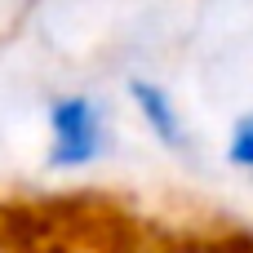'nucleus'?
<instances>
[{
  "instance_id": "obj_1",
  "label": "nucleus",
  "mask_w": 253,
  "mask_h": 253,
  "mask_svg": "<svg viewBox=\"0 0 253 253\" xmlns=\"http://www.w3.org/2000/svg\"><path fill=\"white\" fill-rule=\"evenodd\" d=\"M49 160L58 169H84L107 151V111L84 93L49 102Z\"/></svg>"
},
{
  "instance_id": "obj_2",
  "label": "nucleus",
  "mask_w": 253,
  "mask_h": 253,
  "mask_svg": "<svg viewBox=\"0 0 253 253\" xmlns=\"http://www.w3.org/2000/svg\"><path fill=\"white\" fill-rule=\"evenodd\" d=\"M129 93L142 111V120L151 125V133L169 147V151H191V138H187V125L173 107V98L156 84V80H129Z\"/></svg>"
},
{
  "instance_id": "obj_3",
  "label": "nucleus",
  "mask_w": 253,
  "mask_h": 253,
  "mask_svg": "<svg viewBox=\"0 0 253 253\" xmlns=\"http://www.w3.org/2000/svg\"><path fill=\"white\" fill-rule=\"evenodd\" d=\"M227 156H231V165H236V169H245V173H253V111L236 120Z\"/></svg>"
}]
</instances>
